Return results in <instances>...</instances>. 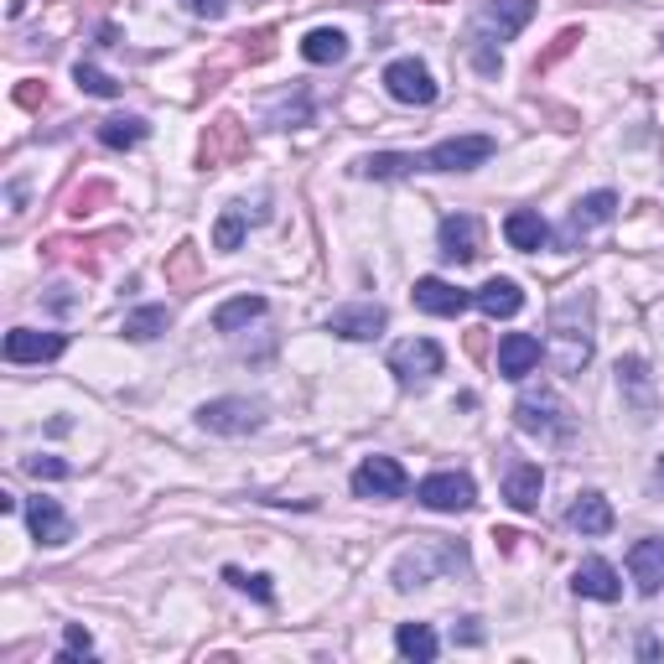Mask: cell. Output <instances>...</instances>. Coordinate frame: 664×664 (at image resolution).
<instances>
[{
	"mask_svg": "<svg viewBox=\"0 0 664 664\" xmlns=\"http://www.w3.org/2000/svg\"><path fill=\"white\" fill-rule=\"evenodd\" d=\"M530 16H535V0H488L478 16H472L468 26V58L472 68L483 73V79H498L504 73V52H498V43H509V37H519L524 26H530Z\"/></svg>",
	"mask_w": 664,
	"mask_h": 664,
	"instance_id": "6da1fadb",
	"label": "cell"
},
{
	"mask_svg": "<svg viewBox=\"0 0 664 664\" xmlns=\"http://www.w3.org/2000/svg\"><path fill=\"white\" fill-rule=\"evenodd\" d=\"M592 348H597V338H592V297L571 291L551 312V343H545V353H551L556 374L571 379V374H581V369L592 364Z\"/></svg>",
	"mask_w": 664,
	"mask_h": 664,
	"instance_id": "7a4b0ae2",
	"label": "cell"
},
{
	"mask_svg": "<svg viewBox=\"0 0 664 664\" xmlns=\"http://www.w3.org/2000/svg\"><path fill=\"white\" fill-rule=\"evenodd\" d=\"M515 426L524 431V436H540V442L566 447V442L577 436V415H571V406L560 400L556 389H530V395H519Z\"/></svg>",
	"mask_w": 664,
	"mask_h": 664,
	"instance_id": "3957f363",
	"label": "cell"
},
{
	"mask_svg": "<svg viewBox=\"0 0 664 664\" xmlns=\"http://www.w3.org/2000/svg\"><path fill=\"white\" fill-rule=\"evenodd\" d=\"M197 426L214 431V436H250V431L265 426V406L244 400V395H224V400H208L197 410Z\"/></svg>",
	"mask_w": 664,
	"mask_h": 664,
	"instance_id": "277c9868",
	"label": "cell"
},
{
	"mask_svg": "<svg viewBox=\"0 0 664 664\" xmlns=\"http://www.w3.org/2000/svg\"><path fill=\"white\" fill-rule=\"evenodd\" d=\"M415 498L426 504L431 515H468L478 504V488H472L468 472H431L415 483Z\"/></svg>",
	"mask_w": 664,
	"mask_h": 664,
	"instance_id": "5b68a950",
	"label": "cell"
},
{
	"mask_svg": "<svg viewBox=\"0 0 664 664\" xmlns=\"http://www.w3.org/2000/svg\"><path fill=\"white\" fill-rule=\"evenodd\" d=\"M618 218V193H587V197H577L571 203V214H566V224H560V250H577L581 239L592 234V229H602V224H613Z\"/></svg>",
	"mask_w": 664,
	"mask_h": 664,
	"instance_id": "8992f818",
	"label": "cell"
},
{
	"mask_svg": "<svg viewBox=\"0 0 664 664\" xmlns=\"http://www.w3.org/2000/svg\"><path fill=\"white\" fill-rule=\"evenodd\" d=\"M442 364H447V353L431 338H406V343L389 348V374L400 385H426L431 374H442Z\"/></svg>",
	"mask_w": 664,
	"mask_h": 664,
	"instance_id": "52a82bcc",
	"label": "cell"
},
{
	"mask_svg": "<svg viewBox=\"0 0 664 664\" xmlns=\"http://www.w3.org/2000/svg\"><path fill=\"white\" fill-rule=\"evenodd\" d=\"M493 135H451L442 146H431L421 161H426V172H472V167H483L493 156Z\"/></svg>",
	"mask_w": 664,
	"mask_h": 664,
	"instance_id": "ba28073f",
	"label": "cell"
},
{
	"mask_svg": "<svg viewBox=\"0 0 664 664\" xmlns=\"http://www.w3.org/2000/svg\"><path fill=\"white\" fill-rule=\"evenodd\" d=\"M333 338H348V343H369V338H379L389 327V312L379 301H359V306H338V312H327L322 322Z\"/></svg>",
	"mask_w": 664,
	"mask_h": 664,
	"instance_id": "9c48e42d",
	"label": "cell"
},
{
	"mask_svg": "<svg viewBox=\"0 0 664 664\" xmlns=\"http://www.w3.org/2000/svg\"><path fill=\"white\" fill-rule=\"evenodd\" d=\"M250 150V135H244V125H239L234 114H218L214 125L203 130V150H197V161L214 172V167H229V161H239Z\"/></svg>",
	"mask_w": 664,
	"mask_h": 664,
	"instance_id": "30bf717a",
	"label": "cell"
},
{
	"mask_svg": "<svg viewBox=\"0 0 664 664\" xmlns=\"http://www.w3.org/2000/svg\"><path fill=\"white\" fill-rule=\"evenodd\" d=\"M406 488H410V478L395 457H364L353 468V493L359 498H400Z\"/></svg>",
	"mask_w": 664,
	"mask_h": 664,
	"instance_id": "8fae6325",
	"label": "cell"
},
{
	"mask_svg": "<svg viewBox=\"0 0 664 664\" xmlns=\"http://www.w3.org/2000/svg\"><path fill=\"white\" fill-rule=\"evenodd\" d=\"M63 333H37V327H11L5 333V359L11 364H52V359H63Z\"/></svg>",
	"mask_w": 664,
	"mask_h": 664,
	"instance_id": "7c38bea8",
	"label": "cell"
},
{
	"mask_svg": "<svg viewBox=\"0 0 664 664\" xmlns=\"http://www.w3.org/2000/svg\"><path fill=\"white\" fill-rule=\"evenodd\" d=\"M385 88H389V99H400V105H431V99H436V84H431L426 63H415V58L389 63L385 68Z\"/></svg>",
	"mask_w": 664,
	"mask_h": 664,
	"instance_id": "4fadbf2b",
	"label": "cell"
},
{
	"mask_svg": "<svg viewBox=\"0 0 664 664\" xmlns=\"http://www.w3.org/2000/svg\"><path fill=\"white\" fill-rule=\"evenodd\" d=\"M26 524H32V540H37V545H52V551L73 540V519L63 515L58 498H32V504H26Z\"/></svg>",
	"mask_w": 664,
	"mask_h": 664,
	"instance_id": "5bb4252c",
	"label": "cell"
},
{
	"mask_svg": "<svg viewBox=\"0 0 664 664\" xmlns=\"http://www.w3.org/2000/svg\"><path fill=\"white\" fill-rule=\"evenodd\" d=\"M478 218L472 214H447L442 218V234H436V244H442V259H451V265H468V259H478Z\"/></svg>",
	"mask_w": 664,
	"mask_h": 664,
	"instance_id": "9a60e30c",
	"label": "cell"
},
{
	"mask_svg": "<svg viewBox=\"0 0 664 664\" xmlns=\"http://www.w3.org/2000/svg\"><path fill=\"white\" fill-rule=\"evenodd\" d=\"M410 297H415V306H421V312H431V317H462V306L472 301L468 291H457V286H451V280H442V276H421Z\"/></svg>",
	"mask_w": 664,
	"mask_h": 664,
	"instance_id": "2e32d148",
	"label": "cell"
},
{
	"mask_svg": "<svg viewBox=\"0 0 664 664\" xmlns=\"http://www.w3.org/2000/svg\"><path fill=\"white\" fill-rule=\"evenodd\" d=\"M571 592H577V597H592V602H618L623 597V581H618V571H613L602 556H587L577 566V577H571Z\"/></svg>",
	"mask_w": 664,
	"mask_h": 664,
	"instance_id": "e0dca14e",
	"label": "cell"
},
{
	"mask_svg": "<svg viewBox=\"0 0 664 664\" xmlns=\"http://www.w3.org/2000/svg\"><path fill=\"white\" fill-rule=\"evenodd\" d=\"M628 577L639 581L643 597H654V592H660V587H664V535L639 540V545L628 551Z\"/></svg>",
	"mask_w": 664,
	"mask_h": 664,
	"instance_id": "ac0fdd59",
	"label": "cell"
},
{
	"mask_svg": "<svg viewBox=\"0 0 664 664\" xmlns=\"http://www.w3.org/2000/svg\"><path fill=\"white\" fill-rule=\"evenodd\" d=\"M540 488H545V472L535 462H515V468L504 472V498H509V509H519V515L540 509Z\"/></svg>",
	"mask_w": 664,
	"mask_h": 664,
	"instance_id": "d6986e66",
	"label": "cell"
},
{
	"mask_svg": "<svg viewBox=\"0 0 664 664\" xmlns=\"http://www.w3.org/2000/svg\"><path fill=\"white\" fill-rule=\"evenodd\" d=\"M566 524L581 530V535H607V530H613V504H607L597 488H587V493H577V504L566 509Z\"/></svg>",
	"mask_w": 664,
	"mask_h": 664,
	"instance_id": "ffe728a7",
	"label": "cell"
},
{
	"mask_svg": "<svg viewBox=\"0 0 664 664\" xmlns=\"http://www.w3.org/2000/svg\"><path fill=\"white\" fill-rule=\"evenodd\" d=\"M540 353H545L540 338H530V333H509V338L498 343V374H504V379H524V374L540 364Z\"/></svg>",
	"mask_w": 664,
	"mask_h": 664,
	"instance_id": "44dd1931",
	"label": "cell"
},
{
	"mask_svg": "<svg viewBox=\"0 0 664 664\" xmlns=\"http://www.w3.org/2000/svg\"><path fill=\"white\" fill-rule=\"evenodd\" d=\"M504 239H509L515 250H524V255H535V250L551 244V224H545L535 208H515V214L504 218Z\"/></svg>",
	"mask_w": 664,
	"mask_h": 664,
	"instance_id": "7402d4cb",
	"label": "cell"
},
{
	"mask_svg": "<svg viewBox=\"0 0 664 664\" xmlns=\"http://www.w3.org/2000/svg\"><path fill=\"white\" fill-rule=\"evenodd\" d=\"M618 389L633 400V415H639V421H654V385H649L643 359H618Z\"/></svg>",
	"mask_w": 664,
	"mask_h": 664,
	"instance_id": "603a6c76",
	"label": "cell"
},
{
	"mask_svg": "<svg viewBox=\"0 0 664 664\" xmlns=\"http://www.w3.org/2000/svg\"><path fill=\"white\" fill-rule=\"evenodd\" d=\"M472 301H478V312H483V317H515L519 306H524V291H519L509 276H493L488 286H478V291H472Z\"/></svg>",
	"mask_w": 664,
	"mask_h": 664,
	"instance_id": "cb8c5ba5",
	"label": "cell"
},
{
	"mask_svg": "<svg viewBox=\"0 0 664 664\" xmlns=\"http://www.w3.org/2000/svg\"><path fill=\"white\" fill-rule=\"evenodd\" d=\"M301 58H306V63H317V68L343 63V58H348V37L338 32V26H317V32H306V37H301Z\"/></svg>",
	"mask_w": 664,
	"mask_h": 664,
	"instance_id": "d4e9b609",
	"label": "cell"
},
{
	"mask_svg": "<svg viewBox=\"0 0 664 664\" xmlns=\"http://www.w3.org/2000/svg\"><path fill=\"white\" fill-rule=\"evenodd\" d=\"M410 172H426V161H421L415 150H374V156L359 161V177H379V182H389V177H410Z\"/></svg>",
	"mask_w": 664,
	"mask_h": 664,
	"instance_id": "484cf974",
	"label": "cell"
},
{
	"mask_svg": "<svg viewBox=\"0 0 664 664\" xmlns=\"http://www.w3.org/2000/svg\"><path fill=\"white\" fill-rule=\"evenodd\" d=\"M172 327V306H135L125 322H120V333H125L130 343H150V338H161Z\"/></svg>",
	"mask_w": 664,
	"mask_h": 664,
	"instance_id": "4316f807",
	"label": "cell"
},
{
	"mask_svg": "<svg viewBox=\"0 0 664 664\" xmlns=\"http://www.w3.org/2000/svg\"><path fill=\"white\" fill-rule=\"evenodd\" d=\"M150 135V125L141 120V114H120V120H99V146L109 150H130V146H141Z\"/></svg>",
	"mask_w": 664,
	"mask_h": 664,
	"instance_id": "83f0119b",
	"label": "cell"
},
{
	"mask_svg": "<svg viewBox=\"0 0 664 664\" xmlns=\"http://www.w3.org/2000/svg\"><path fill=\"white\" fill-rule=\"evenodd\" d=\"M395 649H400L406 660L431 664L442 643H436V628H431V623H400V633H395Z\"/></svg>",
	"mask_w": 664,
	"mask_h": 664,
	"instance_id": "f1b7e54d",
	"label": "cell"
},
{
	"mask_svg": "<svg viewBox=\"0 0 664 664\" xmlns=\"http://www.w3.org/2000/svg\"><path fill=\"white\" fill-rule=\"evenodd\" d=\"M255 317H265V297H234L214 312V327L218 333H239V327H250Z\"/></svg>",
	"mask_w": 664,
	"mask_h": 664,
	"instance_id": "f546056e",
	"label": "cell"
},
{
	"mask_svg": "<svg viewBox=\"0 0 664 664\" xmlns=\"http://www.w3.org/2000/svg\"><path fill=\"white\" fill-rule=\"evenodd\" d=\"M244 234H250V208H224V218L214 224V250L218 255H234L239 244H244Z\"/></svg>",
	"mask_w": 664,
	"mask_h": 664,
	"instance_id": "4dcf8cb0",
	"label": "cell"
},
{
	"mask_svg": "<svg viewBox=\"0 0 664 664\" xmlns=\"http://www.w3.org/2000/svg\"><path fill=\"white\" fill-rule=\"evenodd\" d=\"M442 556H451V551H436V556H431V551H410V556H400V566H395V587H400V592H410V587H426L431 566H436Z\"/></svg>",
	"mask_w": 664,
	"mask_h": 664,
	"instance_id": "1f68e13d",
	"label": "cell"
},
{
	"mask_svg": "<svg viewBox=\"0 0 664 664\" xmlns=\"http://www.w3.org/2000/svg\"><path fill=\"white\" fill-rule=\"evenodd\" d=\"M161 270H167V286H188V280H197V244L193 239H182L172 255H167Z\"/></svg>",
	"mask_w": 664,
	"mask_h": 664,
	"instance_id": "d6a6232c",
	"label": "cell"
},
{
	"mask_svg": "<svg viewBox=\"0 0 664 664\" xmlns=\"http://www.w3.org/2000/svg\"><path fill=\"white\" fill-rule=\"evenodd\" d=\"M73 79H79V88H84V94H94V99H114V94H120V79H109V73H99V68L94 63H79L73 68Z\"/></svg>",
	"mask_w": 664,
	"mask_h": 664,
	"instance_id": "836d02e7",
	"label": "cell"
},
{
	"mask_svg": "<svg viewBox=\"0 0 664 664\" xmlns=\"http://www.w3.org/2000/svg\"><path fill=\"white\" fill-rule=\"evenodd\" d=\"M224 581H229V587H239V592H255L259 602H276V587H270V577H244L239 566H224Z\"/></svg>",
	"mask_w": 664,
	"mask_h": 664,
	"instance_id": "e575fe53",
	"label": "cell"
},
{
	"mask_svg": "<svg viewBox=\"0 0 664 664\" xmlns=\"http://www.w3.org/2000/svg\"><path fill=\"white\" fill-rule=\"evenodd\" d=\"M239 52H244L250 63H265V58L276 52V32H244V37H239Z\"/></svg>",
	"mask_w": 664,
	"mask_h": 664,
	"instance_id": "d590c367",
	"label": "cell"
},
{
	"mask_svg": "<svg viewBox=\"0 0 664 664\" xmlns=\"http://www.w3.org/2000/svg\"><path fill=\"white\" fill-rule=\"evenodd\" d=\"M105 197H109V182H88V188H79V193H73L68 214H73V218H88V214H94V203H105Z\"/></svg>",
	"mask_w": 664,
	"mask_h": 664,
	"instance_id": "8d00e7d4",
	"label": "cell"
},
{
	"mask_svg": "<svg viewBox=\"0 0 664 664\" xmlns=\"http://www.w3.org/2000/svg\"><path fill=\"white\" fill-rule=\"evenodd\" d=\"M577 43H581V26H566L556 43H551V52H540V58H535V73H545V68L556 63V58H566V52H571Z\"/></svg>",
	"mask_w": 664,
	"mask_h": 664,
	"instance_id": "74e56055",
	"label": "cell"
},
{
	"mask_svg": "<svg viewBox=\"0 0 664 664\" xmlns=\"http://www.w3.org/2000/svg\"><path fill=\"white\" fill-rule=\"evenodd\" d=\"M88 649H94V633H88L84 623H68V633H63V664L79 660V654H88Z\"/></svg>",
	"mask_w": 664,
	"mask_h": 664,
	"instance_id": "f35d334b",
	"label": "cell"
},
{
	"mask_svg": "<svg viewBox=\"0 0 664 664\" xmlns=\"http://www.w3.org/2000/svg\"><path fill=\"white\" fill-rule=\"evenodd\" d=\"M26 472L32 478H68V462H58V457H26Z\"/></svg>",
	"mask_w": 664,
	"mask_h": 664,
	"instance_id": "ab89813d",
	"label": "cell"
},
{
	"mask_svg": "<svg viewBox=\"0 0 664 664\" xmlns=\"http://www.w3.org/2000/svg\"><path fill=\"white\" fill-rule=\"evenodd\" d=\"M16 105H22V109L47 105V84H37V79H32V84H22V88H16Z\"/></svg>",
	"mask_w": 664,
	"mask_h": 664,
	"instance_id": "60d3db41",
	"label": "cell"
},
{
	"mask_svg": "<svg viewBox=\"0 0 664 664\" xmlns=\"http://www.w3.org/2000/svg\"><path fill=\"white\" fill-rule=\"evenodd\" d=\"M182 5H188L193 16H208V22H214V16H224V0H182Z\"/></svg>",
	"mask_w": 664,
	"mask_h": 664,
	"instance_id": "b9f144b4",
	"label": "cell"
},
{
	"mask_svg": "<svg viewBox=\"0 0 664 664\" xmlns=\"http://www.w3.org/2000/svg\"><path fill=\"white\" fill-rule=\"evenodd\" d=\"M493 540H498V551H515V530H493Z\"/></svg>",
	"mask_w": 664,
	"mask_h": 664,
	"instance_id": "7bdbcfd3",
	"label": "cell"
},
{
	"mask_svg": "<svg viewBox=\"0 0 664 664\" xmlns=\"http://www.w3.org/2000/svg\"><path fill=\"white\" fill-rule=\"evenodd\" d=\"M649 488H654V493H660V498H664V457H660V462H654V478H649Z\"/></svg>",
	"mask_w": 664,
	"mask_h": 664,
	"instance_id": "ee69618b",
	"label": "cell"
}]
</instances>
